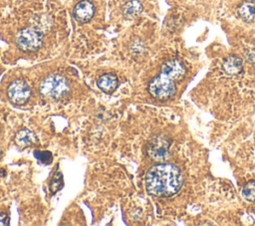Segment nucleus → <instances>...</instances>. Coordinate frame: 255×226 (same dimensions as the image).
Here are the masks:
<instances>
[{
  "mask_svg": "<svg viewBox=\"0 0 255 226\" xmlns=\"http://www.w3.org/2000/svg\"><path fill=\"white\" fill-rule=\"evenodd\" d=\"M145 189L153 196L168 197L178 192L183 183L180 169L167 162L151 166L145 174Z\"/></svg>",
  "mask_w": 255,
  "mask_h": 226,
  "instance_id": "obj_1",
  "label": "nucleus"
},
{
  "mask_svg": "<svg viewBox=\"0 0 255 226\" xmlns=\"http://www.w3.org/2000/svg\"><path fill=\"white\" fill-rule=\"evenodd\" d=\"M70 91V85L65 77L59 74L47 76L40 84V94L44 98L59 100Z\"/></svg>",
  "mask_w": 255,
  "mask_h": 226,
  "instance_id": "obj_2",
  "label": "nucleus"
},
{
  "mask_svg": "<svg viewBox=\"0 0 255 226\" xmlns=\"http://www.w3.org/2000/svg\"><path fill=\"white\" fill-rule=\"evenodd\" d=\"M148 92L155 99L166 100L175 93L174 81L165 74L160 73L149 82Z\"/></svg>",
  "mask_w": 255,
  "mask_h": 226,
  "instance_id": "obj_3",
  "label": "nucleus"
},
{
  "mask_svg": "<svg viewBox=\"0 0 255 226\" xmlns=\"http://www.w3.org/2000/svg\"><path fill=\"white\" fill-rule=\"evenodd\" d=\"M42 42V33L33 27L20 30L16 36V45L24 52H33L38 50L41 47Z\"/></svg>",
  "mask_w": 255,
  "mask_h": 226,
  "instance_id": "obj_4",
  "label": "nucleus"
},
{
  "mask_svg": "<svg viewBox=\"0 0 255 226\" xmlns=\"http://www.w3.org/2000/svg\"><path fill=\"white\" fill-rule=\"evenodd\" d=\"M170 139L166 135H156L151 138L146 146V152L150 159L164 162L169 156Z\"/></svg>",
  "mask_w": 255,
  "mask_h": 226,
  "instance_id": "obj_5",
  "label": "nucleus"
},
{
  "mask_svg": "<svg viewBox=\"0 0 255 226\" xmlns=\"http://www.w3.org/2000/svg\"><path fill=\"white\" fill-rule=\"evenodd\" d=\"M7 96L13 104H25L31 97V88L26 81L22 79H17L9 85L7 90Z\"/></svg>",
  "mask_w": 255,
  "mask_h": 226,
  "instance_id": "obj_6",
  "label": "nucleus"
},
{
  "mask_svg": "<svg viewBox=\"0 0 255 226\" xmlns=\"http://www.w3.org/2000/svg\"><path fill=\"white\" fill-rule=\"evenodd\" d=\"M185 67L177 59H170L165 61L161 66V73L168 76L173 81L181 80L185 75Z\"/></svg>",
  "mask_w": 255,
  "mask_h": 226,
  "instance_id": "obj_7",
  "label": "nucleus"
},
{
  "mask_svg": "<svg viewBox=\"0 0 255 226\" xmlns=\"http://www.w3.org/2000/svg\"><path fill=\"white\" fill-rule=\"evenodd\" d=\"M95 14V6L90 0H81L78 2L73 10L75 19L81 23L89 22Z\"/></svg>",
  "mask_w": 255,
  "mask_h": 226,
  "instance_id": "obj_8",
  "label": "nucleus"
},
{
  "mask_svg": "<svg viewBox=\"0 0 255 226\" xmlns=\"http://www.w3.org/2000/svg\"><path fill=\"white\" fill-rule=\"evenodd\" d=\"M242 59L235 55L227 57L222 63V69L227 75H237L242 71Z\"/></svg>",
  "mask_w": 255,
  "mask_h": 226,
  "instance_id": "obj_9",
  "label": "nucleus"
},
{
  "mask_svg": "<svg viewBox=\"0 0 255 226\" xmlns=\"http://www.w3.org/2000/svg\"><path fill=\"white\" fill-rule=\"evenodd\" d=\"M98 87L105 93L107 94H110V93H113L118 85H119V81H118V78L115 74H112V73H108V74H104L102 75L98 82Z\"/></svg>",
  "mask_w": 255,
  "mask_h": 226,
  "instance_id": "obj_10",
  "label": "nucleus"
},
{
  "mask_svg": "<svg viewBox=\"0 0 255 226\" xmlns=\"http://www.w3.org/2000/svg\"><path fill=\"white\" fill-rule=\"evenodd\" d=\"M15 141L20 147H26L34 144L37 141V137L35 133L30 129L22 128L16 133Z\"/></svg>",
  "mask_w": 255,
  "mask_h": 226,
  "instance_id": "obj_11",
  "label": "nucleus"
},
{
  "mask_svg": "<svg viewBox=\"0 0 255 226\" xmlns=\"http://www.w3.org/2000/svg\"><path fill=\"white\" fill-rule=\"evenodd\" d=\"M237 13L245 22L255 21V3L254 1H244L238 7Z\"/></svg>",
  "mask_w": 255,
  "mask_h": 226,
  "instance_id": "obj_12",
  "label": "nucleus"
},
{
  "mask_svg": "<svg viewBox=\"0 0 255 226\" xmlns=\"http://www.w3.org/2000/svg\"><path fill=\"white\" fill-rule=\"evenodd\" d=\"M142 11V4L138 0H129L123 7V14L126 18L136 17Z\"/></svg>",
  "mask_w": 255,
  "mask_h": 226,
  "instance_id": "obj_13",
  "label": "nucleus"
},
{
  "mask_svg": "<svg viewBox=\"0 0 255 226\" xmlns=\"http://www.w3.org/2000/svg\"><path fill=\"white\" fill-rule=\"evenodd\" d=\"M242 196L247 201H255V181L251 180L247 182L242 189Z\"/></svg>",
  "mask_w": 255,
  "mask_h": 226,
  "instance_id": "obj_14",
  "label": "nucleus"
},
{
  "mask_svg": "<svg viewBox=\"0 0 255 226\" xmlns=\"http://www.w3.org/2000/svg\"><path fill=\"white\" fill-rule=\"evenodd\" d=\"M34 156L38 160H40L42 163L47 164V165L50 164L52 162V160H53V154H52V152H50L48 150H44V151H42V150H35L34 151Z\"/></svg>",
  "mask_w": 255,
  "mask_h": 226,
  "instance_id": "obj_15",
  "label": "nucleus"
},
{
  "mask_svg": "<svg viewBox=\"0 0 255 226\" xmlns=\"http://www.w3.org/2000/svg\"><path fill=\"white\" fill-rule=\"evenodd\" d=\"M63 186V178H62V174L60 172H57V174H55L52 178L51 184H50V189L53 193H55L56 191H58L61 187Z\"/></svg>",
  "mask_w": 255,
  "mask_h": 226,
  "instance_id": "obj_16",
  "label": "nucleus"
},
{
  "mask_svg": "<svg viewBox=\"0 0 255 226\" xmlns=\"http://www.w3.org/2000/svg\"><path fill=\"white\" fill-rule=\"evenodd\" d=\"M9 217L6 213L0 212V226H6L9 224Z\"/></svg>",
  "mask_w": 255,
  "mask_h": 226,
  "instance_id": "obj_17",
  "label": "nucleus"
},
{
  "mask_svg": "<svg viewBox=\"0 0 255 226\" xmlns=\"http://www.w3.org/2000/svg\"><path fill=\"white\" fill-rule=\"evenodd\" d=\"M1 156H2V149L0 148V158H1Z\"/></svg>",
  "mask_w": 255,
  "mask_h": 226,
  "instance_id": "obj_18",
  "label": "nucleus"
},
{
  "mask_svg": "<svg viewBox=\"0 0 255 226\" xmlns=\"http://www.w3.org/2000/svg\"><path fill=\"white\" fill-rule=\"evenodd\" d=\"M254 3H255V0H254Z\"/></svg>",
  "mask_w": 255,
  "mask_h": 226,
  "instance_id": "obj_19",
  "label": "nucleus"
}]
</instances>
